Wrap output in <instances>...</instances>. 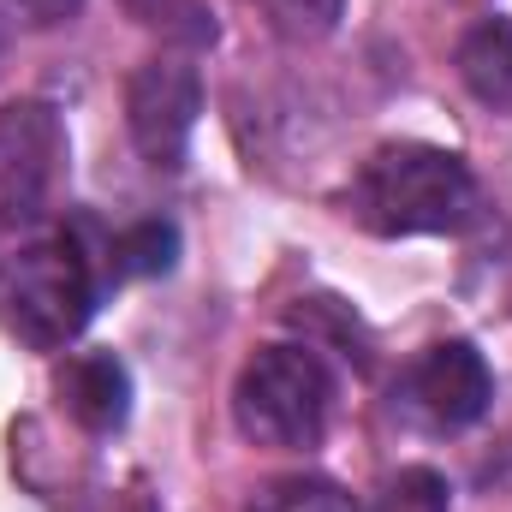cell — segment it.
<instances>
[{"mask_svg":"<svg viewBox=\"0 0 512 512\" xmlns=\"http://www.w3.org/2000/svg\"><path fill=\"white\" fill-rule=\"evenodd\" d=\"M352 215L358 227L382 239L417 233H459L477 215V179L453 149L435 143H387L352 179Z\"/></svg>","mask_w":512,"mask_h":512,"instance_id":"cell-1","label":"cell"},{"mask_svg":"<svg viewBox=\"0 0 512 512\" xmlns=\"http://www.w3.org/2000/svg\"><path fill=\"white\" fill-rule=\"evenodd\" d=\"M334 411V382L310 346H262L233 382V423L251 447H316Z\"/></svg>","mask_w":512,"mask_h":512,"instance_id":"cell-2","label":"cell"},{"mask_svg":"<svg viewBox=\"0 0 512 512\" xmlns=\"http://www.w3.org/2000/svg\"><path fill=\"white\" fill-rule=\"evenodd\" d=\"M96 292H102L96 262L84 256V245L72 233L36 239L6 274V298H0L6 328L36 352H60L66 340L84 334V322L96 310Z\"/></svg>","mask_w":512,"mask_h":512,"instance_id":"cell-3","label":"cell"},{"mask_svg":"<svg viewBox=\"0 0 512 512\" xmlns=\"http://www.w3.org/2000/svg\"><path fill=\"white\" fill-rule=\"evenodd\" d=\"M66 173V131L48 102H6L0 108V227H36Z\"/></svg>","mask_w":512,"mask_h":512,"instance_id":"cell-4","label":"cell"},{"mask_svg":"<svg viewBox=\"0 0 512 512\" xmlns=\"http://www.w3.org/2000/svg\"><path fill=\"white\" fill-rule=\"evenodd\" d=\"M203 114V78L191 60H143L126 84V126L149 167H185L191 131Z\"/></svg>","mask_w":512,"mask_h":512,"instance_id":"cell-5","label":"cell"},{"mask_svg":"<svg viewBox=\"0 0 512 512\" xmlns=\"http://www.w3.org/2000/svg\"><path fill=\"white\" fill-rule=\"evenodd\" d=\"M495 382H489V364L471 340H441L429 346L411 376H405V405L429 423V429H465L489 411Z\"/></svg>","mask_w":512,"mask_h":512,"instance_id":"cell-6","label":"cell"},{"mask_svg":"<svg viewBox=\"0 0 512 512\" xmlns=\"http://www.w3.org/2000/svg\"><path fill=\"white\" fill-rule=\"evenodd\" d=\"M54 393L96 435H114L131 411V376L114 352H78V358H66L60 376H54Z\"/></svg>","mask_w":512,"mask_h":512,"instance_id":"cell-7","label":"cell"},{"mask_svg":"<svg viewBox=\"0 0 512 512\" xmlns=\"http://www.w3.org/2000/svg\"><path fill=\"white\" fill-rule=\"evenodd\" d=\"M453 66H459V84H465L483 108H495V114L512 108V24L507 18L471 24V30L459 36Z\"/></svg>","mask_w":512,"mask_h":512,"instance_id":"cell-8","label":"cell"},{"mask_svg":"<svg viewBox=\"0 0 512 512\" xmlns=\"http://www.w3.org/2000/svg\"><path fill=\"white\" fill-rule=\"evenodd\" d=\"M245 512H358V501L328 477H274L245 501Z\"/></svg>","mask_w":512,"mask_h":512,"instance_id":"cell-9","label":"cell"},{"mask_svg":"<svg viewBox=\"0 0 512 512\" xmlns=\"http://www.w3.org/2000/svg\"><path fill=\"white\" fill-rule=\"evenodd\" d=\"M245 6L280 42H322V36H334V24L346 12V0H245Z\"/></svg>","mask_w":512,"mask_h":512,"instance_id":"cell-10","label":"cell"},{"mask_svg":"<svg viewBox=\"0 0 512 512\" xmlns=\"http://www.w3.org/2000/svg\"><path fill=\"white\" fill-rule=\"evenodd\" d=\"M376 512H453L447 477H441V471H429V465H405L399 477H387Z\"/></svg>","mask_w":512,"mask_h":512,"instance_id":"cell-11","label":"cell"},{"mask_svg":"<svg viewBox=\"0 0 512 512\" xmlns=\"http://www.w3.org/2000/svg\"><path fill=\"white\" fill-rule=\"evenodd\" d=\"M114 251H120L114 256V274H161V268H173L179 239H173V227L149 221V227H131Z\"/></svg>","mask_w":512,"mask_h":512,"instance_id":"cell-12","label":"cell"},{"mask_svg":"<svg viewBox=\"0 0 512 512\" xmlns=\"http://www.w3.org/2000/svg\"><path fill=\"white\" fill-rule=\"evenodd\" d=\"M84 0H0V18H12L18 30H54L78 12Z\"/></svg>","mask_w":512,"mask_h":512,"instance_id":"cell-13","label":"cell"}]
</instances>
